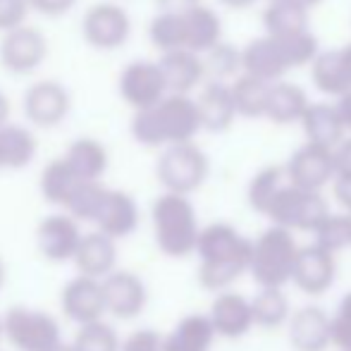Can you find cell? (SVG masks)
Returning a JSON list of instances; mask_svg holds the SVG:
<instances>
[{
    "label": "cell",
    "mask_w": 351,
    "mask_h": 351,
    "mask_svg": "<svg viewBox=\"0 0 351 351\" xmlns=\"http://www.w3.org/2000/svg\"><path fill=\"white\" fill-rule=\"evenodd\" d=\"M74 349L77 351H122V342L112 325L98 320V323L79 328L77 337H74Z\"/></svg>",
    "instance_id": "obj_40"
},
{
    "label": "cell",
    "mask_w": 351,
    "mask_h": 351,
    "mask_svg": "<svg viewBox=\"0 0 351 351\" xmlns=\"http://www.w3.org/2000/svg\"><path fill=\"white\" fill-rule=\"evenodd\" d=\"M270 3H275V0H270Z\"/></svg>",
    "instance_id": "obj_59"
},
{
    "label": "cell",
    "mask_w": 351,
    "mask_h": 351,
    "mask_svg": "<svg viewBox=\"0 0 351 351\" xmlns=\"http://www.w3.org/2000/svg\"><path fill=\"white\" fill-rule=\"evenodd\" d=\"M241 70L249 77L263 79L268 84H278L282 74L289 70L285 58H282L278 38L265 34V36H258L246 43V48L241 51Z\"/></svg>",
    "instance_id": "obj_22"
},
{
    "label": "cell",
    "mask_w": 351,
    "mask_h": 351,
    "mask_svg": "<svg viewBox=\"0 0 351 351\" xmlns=\"http://www.w3.org/2000/svg\"><path fill=\"white\" fill-rule=\"evenodd\" d=\"M199 285L213 294H222L249 275L251 239H246L230 222H210L199 239Z\"/></svg>",
    "instance_id": "obj_1"
},
{
    "label": "cell",
    "mask_w": 351,
    "mask_h": 351,
    "mask_svg": "<svg viewBox=\"0 0 351 351\" xmlns=\"http://www.w3.org/2000/svg\"><path fill=\"white\" fill-rule=\"evenodd\" d=\"M342 53H344V60H347V67H349V72H351V46L342 48Z\"/></svg>",
    "instance_id": "obj_53"
},
{
    "label": "cell",
    "mask_w": 351,
    "mask_h": 351,
    "mask_svg": "<svg viewBox=\"0 0 351 351\" xmlns=\"http://www.w3.org/2000/svg\"><path fill=\"white\" fill-rule=\"evenodd\" d=\"M48 58V38L41 29L22 27L12 29L0 41V62L12 74H29L43 65Z\"/></svg>",
    "instance_id": "obj_8"
},
{
    "label": "cell",
    "mask_w": 351,
    "mask_h": 351,
    "mask_svg": "<svg viewBox=\"0 0 351 351\" xmlns=\"http://www.w3.org/2000/svg\"><path fill=\"white\" fill-rule=\"evenodd\" d=\"M122 351H165V335L158 330H136L122 342Z\"/></svg>",
    "instance_id": "obj_45"
},
{
    "label": "cell",
    "mask_w": 351,
    "mask_h": 351,
    "mask_svg": "<svg viewBox=\"0 0 351 351\" xmlns=\"http://www.w3.org/2000/svg\"><path fill=\"white\" fill-rule=\"evenodd\" d=\"M117 263V246L115 239L106 237L103 232H91V234L82 237V244L74 256V265H77L79 275L93 280H106L108 275L115 273Z\"/></svg>",
    "instance_id": "obj_21"
},
{
    "label": "cell",
    "mask_w": 351,
    "mask_h": 351,
    "mask_svg": "<svg viewBox=\"0 0 351 351\" xmlns=\"http://www.w3.org/2000/svg\"><path fill=\"white\" fill-rule=\"evenodd\" d=\"M301 127H304L306 143L330 148V151H335L347 136V127H344V120L337 110V103L335 106L311 103L306 115L301 117Z\"/></svg>",
    "instance_id": "obj_20"
},
{
    "label": "cell",
    "mask_w": 351,
    "mask_h": 351,
    "mask_svg": "<svg viewBox=\"0 0 351 351\" xmlns=\"http://www.w3.org/2000/svg\"><path fill=\"white\" fill-rule=\"evenodd\" d=\"M315 244L339 254L351 246V217L347 213H330L323 225L315 230Z\"/></svg>",
    "instance_id": "obj_39"
},
{
    "label": "cell",
    "mask_w": 351,
    "mask_h": 351,
    "mask_svg": "<svg viewBox=\"0 0 351 351\" xmlns=\"http://www.w3.org/2000/svg\"><path fill=\"white\" fill-rule=\"evenodd\" d=\"M337 110H339V115H342L347 132H351V91L347 93V96H342L337 101Z\"/></svg>",
    "instance_id": "obj_50"
},
{
    "label": "cell",
    "mask_w": 351,
    "mask_h": 351,
    "mask_svg": "<svg viewBox=\"0 0 351 351\" xmlns=\"http://www.w3.org/2000/svg\"><path fill=\"white\" fill-rule=\"evenodd\" d=\"M3 282H5V265H3V261H0V289H3Z\"/></svg>",
    "instance_id": "obj_57"
},
{
    "label": "cell",
    "mask_w": 351,
    "mask_h": 351,
    "mask_svg": "<svg viewBox=\"0 0 351 351\" xmlns=\"http://www.w3.org/2000/svg\"><path fill=\"white\" fill-rule=\"evenodd\" d=\"M287 342L291 351H330L332 342V313L318 304L296 308L287 325Z\"/></svg>",
    "instance_id": "obj_10"
},
{
    "label": "cell",
    "mask_w": 351,
    "mask_h": 351,
    "mask_svg": "<svg viewBox=\"0 0 351 351\" xmlns=\"http://www.w3.org/2000/svg\"><path fill=\"white\" fill-rule=\"evenodd\" d=\"M289 184V177H287L285 165H268L261 172H256L254 180L249 182V189H246V201L256 213L261 215H268L273 201L280 196V191Z\"/></svg>",
    "instance_id": "obj_33"
},
{
    "label": "cell",
    "mask_w": 351,
    "mask_h": 351,
    "mask_svg": "<svg viewBox=\"0 0 351 351\" xmlns=\"http://www.w3.org/2000/svg\"><path fill=\"white\" fill-rule=\"evenodd\" d=\"M313 84L328 96H335L339 101L351 91V72L347 67L342 51H323L311 65Z\"/></svg>",
    "instance_id": "obj_28"
},
{
    "label": "cell",
    "mask_w": 351,
    "mask_h": 351,
    "mask_svg": "<svg viewBox=\"0 0 351 351\" xmlns=\"http://www.w3.org/2000/svg\"><path fill=\"white\" fill-rule=\"evenodd\" d=\"M201 58H204V67L206 74L210 77V82H227V79L234 77L241 70V51L232 46V43L220 41L215 48H210Z\"/></svg>",
    "instance_id": "obj_38"
},
{
    "label": "cell",
    "mask_w": 351,
    "mask_h": 351,
    "mask_svg": "<svg viewBox=\"0 0 351 351\" xmlns=\"http://www.w3.org/2000/svg\"><path fill=\"white\" fill-rule=\"evenodd\" d=\"M201 115V127L206 132H225L232 127L237 117L234 96H232V86L225 82H208L201 88L199 98H196Z\"/></svg>",
    "instance_id": "obj_24"
},
{
    "label": "cell",
    "mask_w": 351,
    "mask_h": 351,
    "mask_svg": "<svg viewBox=\"0 0 351 351\" xmlns=\"http://www.w3.org/2000/svg\"><path fill=\"white\" fill-rule=\"evenodd\" d=\"M5 337L17 351H53L60 342V328L53 315L27 306H12L3 318Z\"/></svg>",
    "instance_id": "obj_6"
},
{
    "label": "cell",
    "mask_w": 351,
    "mask_h": 351,
    "mask_svg": "<svg viewBox=\"0 0 351 351\" xmlns=\"http://www.w3.org/2000/svg\"><path fill=\"white\" fill-rule=\"evenodd\" d=\"M82 230H79V220H74L67 213L60 215H48L38 222L36 227V246L41 256L53 263H65L74 261L77 249L82 244Z\"/></svg>",
    "instance_id": "obj_16"
},
{
    "label": "cell",
    "mask_w": 351,
    "mask_h": 351,
    "mask_svg": "<svg viewBox=\"0 0 351 351\" xmlns=\"http://www.w3.org/2000/svg\"><path fill=\"white\" fill-rule=\"evenodd\" d=\"M5 335V328H3V320H0V337Z\"/></svg>",
    "instance_id": "obj_58"
},
{
    "label": "cell",
    "mask_w": 351,
    "mask_h": 351,
    "mask_svg": "<svg viewBox=\"0 0 351 351\" xmlns=\"http://www.w3.org/2000/svg\"><path fill=\"white\" fill-rule=\"evenodd\" d=\"M337 175H351V136H344V141L332 151Z\"/></svg>",
    "instance_id": "obj_48"
},
{
    "label": "cell",
    "mask_w": 351,
    "mask_h": 351,
    "mask_svg": "<svg viewBox=\"0 0 351 351\" xmlns=\"http://www.w3.org/2000/svg\"><path fill=\"white\" fill-rule=\"evenodd\" d=\"M70 91L56 79L34 82L24 93V115L36 127H56L70 115Z\"/></svg>",
    "instance_id": "obj_13"
},
{
    "label": "cell",
    "mask_w": 351,
    "mask_h": 351,
    "mask_svg": "<svg viewBox=\"0 0 351 351\" xmlns=\"http://www.w3.org/2000/svg\"><path fill=\"white\" fill-rule=\"evenodd\" d=\"M158 122H160L162 139H165V148L175 146V143H189L199 134L201 115L199 106L194 98L189 96H177V93H167L160 103L156 106Z\"/></svg>",
    "instance_id": "obj_14"
},
{
    "label": "cell",
    "mask_w": 351,
    "mask_h": 351,
    "mask_svg": "<svg viewBox=\"0 0 351 351\" xmlns=\"http://www.w3.org/2000/svg\"><path fill=\"white\" fill-rule=\"evenodd\" d=\"M148 36L151 43L162 53L186 51V34H184V17L182 12H160L148 24Z\"/></svg>",
    "instance_id": "obj_36"
},
{
    "label": "cell",
    "mask_w": 351,
    "mask_h": 351,
    "mask_svg": "<svg viewBox=\"0 0 351 351\" xmlns=\"http://www.w3.org/2000/svg\"><path fill=\"white\" fill-rule=\"evenodd\" d=\"M206 315H208L215 335L222 339H241L256 328L251 299L234 289L215 294Z\"/></svg>",
    "instance_id": "obj_15"
},
{
    "label": "cell",
    "mask_w": 351,
    "mask_h": 351,
    "mask_svg": "<svg viewBox=\"0 0 351 351\" xmlns=\"http://www.w3.org/2000/svg\"><path fill=\"white\" fill-rule=\"evenodd\" d=\"M62 158L86 182H101V177L108 170V160H110L108 148L98 139H91V136H82V139L72 141Z\"/></svg>",
    "instance_id": "obj_30"
},
{
    "label": "cell",
    "mask_w": 351,
    "mask_h": 351,
    "mask_svg": "<svg viewBox=\"0 0 351 351\" xmlns=\"http://www.w3.org/2000/svg\"><path fill=\"white\" fill-rule=\"evenodd\" d=\"M251 308H254L256 328L265 330V332L282 328L287 330L291 313H294L289 294L278 287H258V291L251 296Z\"/></svg>",
    "instance_id": "obj_25"
},
{
    "label": "cell",
    "mask_w": 351,
    "mask_h": 351,
    "mask_svg": "<svg viewBox=\"0 0 351 351\" xmlns=\"http://www.w3.org/2000/svg\"><path fill=\"white\" fill-rule=\"evenodd\" d=\"M217 335L206 313L184 315L180 323L165 335V351H210Z\"/></svg>",
    "instance_id": "obj_26"
},
{
    "label": "cell",
    "mask_w": 351,
    "mask_h": 351,
    "mask_svg": "<svg viewBox=\"0 0 351 351\" xmlns=\"http://www.w3.org/2000/svg\"><path fill=\"white\" fill-rule=\"evenodd\" d=\"M332 342L337 351H351V291L339 299L332 311Z\"/></svg>",
    "instance_id": "obj_43"
},
{
    "label": "cell",
    "mask_w": 351,
    "mask_h": 351,
    "mask_svg": "<svg viewBox=\"0 0 351 351\" xmlns=\"http://www.w3.org/2000/svg\"><path fill=\"white\" fill-rule=\"evenodd\" d=\"M330 189H332V199L337 201L342 213L351 215V175H337Z\"/></svg>",
    "instance_id": "obj_47"
},
{
    "label": "cell",
    "mask_w": 351,
    "mask_h": 351,
    "mask_svg": "<svg viewBox=\"0 0 351 351\" xmlns=\"http://www.w3.org/2000/svg\"><path fill=\"white\" fill-rule=\"evenodd\" d=\"M3 139V153H5V170H22L36 156L38 141L32 130L22 125H8L0 130Z\"/></svg>",
    "instance_id": "obj_35"
},
{
    "label": "cell",
    "mask_w": 351,
    "mask_h": 351,
    "mask_svg": "<svg viewBox=\"0 0 351 351\" xmlns=\"http://www.w3.org/2000/svg\"><path fill=\"white\" fill-rule=\"evenodd\" d=\"M53 351H77V349H74V344H58Z\"/></svg>",
    "instance_id": "obj_55"
},
{
    "label": "cell",
    "mask_w": 351,
    "mask_h": 351,
    "mask_svg": "<svg viewBox=\"0 0 351 351\" xmlns=\"http://www.w3.org/2000/svg\"><path fill=\"white\" fill-rule=\"evenodd\" d=\"M93 225H96L98 232H103L110 239H125L139 227V206L127 191L108 189Z\"/></svg>",
    "instance_id": "obj_19"
},
{
    "label": "cell",
    "mask_w": 351,
    "mask_h": 351,
    "mask_svg": "<svg viewBox=\"0 0 351 351\" xmlns=\"http://www.w3.org/2000/svg\"><path fill=\"white\" fill-rule=\"evenodd\" d=\"M285 170L291 184L306 191H323L337 177L332 151L313 143H304L299 151L291 153Z\"/></svg>",
    "instance_id": "obj_12"
},
{
    "label": "cell",
    "mask_w": 351,
    "mask_h": 351,
    "mask_svg": "<svg viewBox=\"0 0 351 351\" xmlns=\"http://www.w3.org/2000/svg\"><path fill=\"white\" fill-rule=\"evenodd\" d=\"M82 182H86V180H82V177L72 170L65 158H56V160H51L43 167L38 186H41V196L48 204L60 206V208L65 210Z\"/></svg>",
    "instance_id": "obj_29"
},
{
    "label": "cell",
    "mask_w": 351,
    "mask_h": 351,
    "mask_svg": "<svg viewBox=\"0 0 351 351\" xmlns=\"http://www.w3.org/2000/svg\"><path fill=\"white\" fill-rule=\"evenodd\" d=\"M10 112H12V106H10V98L5 96V91H0V130L10 125Z\"/></svg>",
    "instance_id": "obj_51"
},
{
    "label": "cell",
    "mask_w": 351,
    "mask_h": 351,
    "mask_svg": "<svg viewBox=\"0 0 351 351\" xmlns=\"http://www.w3.org/2000/svg\"><path fill=\"white\" fill-rule=\"evenodd\" d=\"M153 234L162 256L167 258H186L199 249L201 230L199 215L189 196L162 191L151 208Z\"/></svg>",
    "instance_id": "obj_2"
},
{
    "label": "cell",
    "mask_w": 351,
    "mask_h": 351,
    "mask_svg": "<svg viewBox=\"0 0 351 351\" xmlns=\"http://www.w3.org/2000/svg\"><path fill=\"white\" fill-rule=\"evenodd\" d=\"M308 98H306L304 88L289 82H278L270 88V101L265 117L278 125H291V122H301V117L308 110Z\"/></svg>",
    "instance_id": "obj_31"
},
{
    "label": "cell",
    "mask_w": 351,
    "mask_h": 351,
    "mask_svg": "<svg viewBox=\"0 0 351 351\" xmlns=\"http://www.w3.org/2000/svg\"><path fill=\"white\" fill-rule=\"evenodd\" d=\"M77 0H29L34 12L46 14V17H62L65 12H70Z\"/></svg>",
    "instance_id": "obj_46"
},
{
    "label": "cell",
    "mask_w": 351,
    "mask_h": 351,
    "mask_svg": "<svg viewBox=\"0 0 351 351\" xmlns=\"http://www.w3.org/2000/svg\"><path fill=\"white\" fill-rule=\"evenodd\" d=\"M82 34L88 46L98 51H112L127 43L132 34V19L122 5L103 0L84 12Z\"/></svg>",
    "instance_id": "obj_7"
},
{
    "label": "cell",
    "mask_w": 351,
    "mask_h": 351,
    "mask_svg": "<svg viewBox=\"0 0 351 351\" xmlns=\"http://www.w3.org/2000/svg\"><path fill=\"white\" fill-rule=\"evenodd\" d=\"M162 12H186V10L201 5V0H156Z\"/></svg>",
    "instance_id": "obj_49"
},
{
    "label": "cell",
    "mask_w": 351,
    "mask_h": 351,
    "mask_svg": "<svg viewBox=\"0 0 351 351\" xmlns=\"http://www.w3.org/2000/svg\"><path fill=\"white\" fill-rule=\"evenodd\" d=\"M29 10H32L29 0H0V32L8 34L22 27Z\"/></svg>",
    "instance_id": "obj_44"
},
{
    "label": "cell",
    "mask_w": 351,
    "mask_h": 351,
    "mask_svg": "<svg viewBox=\"0 0 351 351\" xmlns=\"http://www.w3.org/2000/svg\"><path fill=\"white\" fill-rule=\"evenodd\" d=\"M270 88L273 84L263 82V79L241 74L232 84V96H234L237 115L241 117H265L270 101Z\"/></svg>",
    "instance_id": "obj_34"
},
{
    "label": "cell",
    "mask_w": 351,
    "mask_h": 351,
    "mask_svg": "<svg viewBox=\"0 0 351 351\" xmlns=\"http://www.w3.org/2000/svg\"><path fill=\"white\" fill-rule=\"evenodd\" d=\"M296 3H301V5H304V8H315V5H318L320 3V0H296Z\"/></svg>",
    "instance_id": "obj_54"
},
{
    "label": "cell",
    "mask_w": 351,
    "mask_h": 351,
    "mask_svg": "<svg viewBox=\"0 0 351 351\" xmlns=\"http://www.w3.org/2000/svg\"><path fill=\"white\" fill-rule=\"evenodd\" d=\"M132 136L134 141H139L141 146H165V139H162L160 132V122H158V110L153 108H143V110H134V117H132Z\"/></svg>",
    "instance_id": "obj_42"
},
{
    "label": "cell",
    "mask_w": 351,
    "mask_h": 351,
    "mask_svg": "<svg viewBox=\"0 0 351 351\" xmlns=\"http://www.w3.org/2000/svg\"><path fill=\"white\" fill-rule=\"evenodd\" d=\"M0 170H5V153H3V139H0Z\"/></svg>",
    "instance_id": "obj_56"
},
{
    "label": "cell",
    "mask_w": 351,
    "mask_h": 351,
    "mask_svg": "<svg viewBox=\"0 0 351 351\" xmlns=\"http://www.w3.org/2000/svg\"><path fill=\"white\" fill-rule=\"evenodd\" d=\"M220 3L232 10H244V8H249V5H254V0H220Z\"/></svg>",
    "instance_id": "obj_52"
},
{
    "label": "cell",
    "mask_w": 351,
    "mask_h": 351,
    "mask_svg": "<svg viewBox=\"0 0 351 351\" xmlns=\"http://www.w3.org/2000/svg\"><path fill=\"white\" fill-rule=\"evenodd\" d=\"M62 313L77 325H91L98 323L108 313L106 308V294H103V282L93 278L77 275L62 287L60 294Z\"/></svg>",
    "instance_id": "obj_17"
},
{
    "label": "cell",
    "mask_w": 351,
    "mask_h": 351,
    "mask_svg": "<svg viewBox=\"0 0 351 351\" xmlns=\"http://www.w3.org/2000/svg\"><path fill=\"white\" fill-rule=\"evenodd\" d=\"M263 27L268 36L308 32V8L296 0H275L263 10Z\"/></svg>",
    "instance_id": "obj_32"
},
{
    "label": "cell",
    "mask_w": 351,
    "mask_h": 351,
    "mask_svg": "<svg viewBox=\"0 0 351 351\" xmlns=\"http://www.w3.org/2000/svg\"><path fill=\"white\" fill-rule=\"evenodd\" d=\"M103 282V294H106V308L110 315L120 320H132L143 313L148 304V289L143 280L130 270H115Z\"/></svg>",
    "instance_id": "obj_18"
},
{
    "label": "cell",
    "mask_w": 351,
    "mask_h": 351,
    "mask_svg": "<svg viewBox=\"0 0 351 351\" xmlns=\"http://www.w3.org/2000/svg\"><path fill=\"white\" fill-rule=\"evenodd\" d=\"M158 65L165 77L167 93H177V96H189V91H194L206 77L204 58L191 51L162 53Z\"/></svg>",
    "instance_id": "obj_23"
},
{
    "label": "cell",
    "mask_w": 351,
    "mask_h": 351,
    "mask_svg": "<svg viewBox=\"0 0 351 351\" xmlns=\"http://www.w3.org/2000/svg\"><path fill=\"white\" fill-rule=\"evenodd\" d=\"M210 172V160L194 141L175 143L160 153L156 162V177L167 194L189 196L204 186Z\"/></svg>",
    "instance_id": "obj_4"
},
{
    "label": "cell",
    "mask_w": 351,
    "mask_h": 351,
    "mask_svg": "<svg viewBox=\"0 0 351 351\" xmlns=\"http://www.w3.org/2000/svg\"><path fill=\"white\" fill-rule=\"evenodd\" d=\"M349 217H351V215H349Z\"/></svg>",
    "instance_id": "obj_60"
},
{
    "label": "cell",
    "mask_w": 351,
    "mask_h": 351,
    "mask_svg": "<svg viewBox=\"0 0 351 351\" xmlns=\"http://www.w3.org/2000/svg\"><path fill=\"white\" fill-rule=\"evenodd\" d=\"M330 204L323 196V191H306L289 182L280 196L273 201L268 210V220L278 227H285L289 232H311L315 234L325 217L330 215Z\"/></svg>",
    "instance_id": "obj_5"
},
{
    "label": "cell",
    "mask_w": 351,
    "mask_h": 351,
    "mask_svg": "<svg viewBox=\"0 0 351 351\" xmlns=\"http://www.w3.org/2000/svg\"><path fill=\"white\" fill-rule=\"evenodd\" d=\"M337 254L323 249L313 241V244L301 246L291 285L306 296H323L325 291L332 289L335 280H337Z\"/></svg>",
    "instance_id": "obj_11"
},
{
    "label": "cell",
    "mask_w": 351,
    "mask_h": 351,
    "mask_svg": "<svg viewBox=\"0 0 351 351\" xmlns=\"http://www.w3.org/2000/svg\"><path fill=\"white\" fill-rule=\"evenodd\" d=\"M278 38V46L282 51L287 67H304V65H313V60L320 56L318 51V41L315 36L308 32H296V34H287V36H273Z\"/></svg>",
    "instance_id": "obj_37"
},
{
    "label": "cell",
    "mask_w": 351,
    "mask_h": 351,
    "mask_svg": "<svg viewBox=\"0 0 351 351\" xmlns=\"http://www.w3.org/2000/svg\"><path fill=\"white\" fill-rule=\"evenodd\" d=\"M301 244L296 241L294 232L285 227L270 225L251 241L249 275L258 287H278L285 289L294 278L296 258Z\"/></svg>",
    "instance_id": "obj_3"
},
{
    "label": "cell",
    "mask_w": 351,
    "mask_h": 351,
    "mask_svg": "<svg viewBox=\"0 0 351 351\" xmlns=\"http://www.w3.org/2000/svg\"><path fill=\"white\" fill-rule=\"evenodd\" d=\"M184 17V34H186V51L191 53H208L220 43L222 36V22L210 8L196 5V8L182 12Z\"/></svg>",
    "instance_id": "obj_27"
},
{
    "label": "cell",
    "mask_w": 351,
    "mask_h": 351,
    "mask_svg": "<svg viewBox=\"0 0 351 351\" xmlns=\"http://www.w3.org/2000/svg\"><path fill=\"white\" fill-rule=\"evenodd\" d=\"M106 186L101 182H82L79 189L74 191L70 206L65 208L67 215H72L74 220H96V213L103 204V196H106Z\"/></svg>",
    "instance_id": "obj_41"
},
{
    "label": "cell",
    "mask_w": 351,
    "mask_h": 351,
    "mask_svg": "<svg viewBox=\"0 0 351 351\" xmlns=\"http://www.w3.org/2000/svg\"><path fill=\"white\" fill-rule=\"evenodd\" d=\"M117 88H120L122 101L134 108V110L158 106L167 96V84L160 65L151 60L130 62L120 74Z\"/></svg>",
    "instance_id": "obj_9"
}]
</instances>
